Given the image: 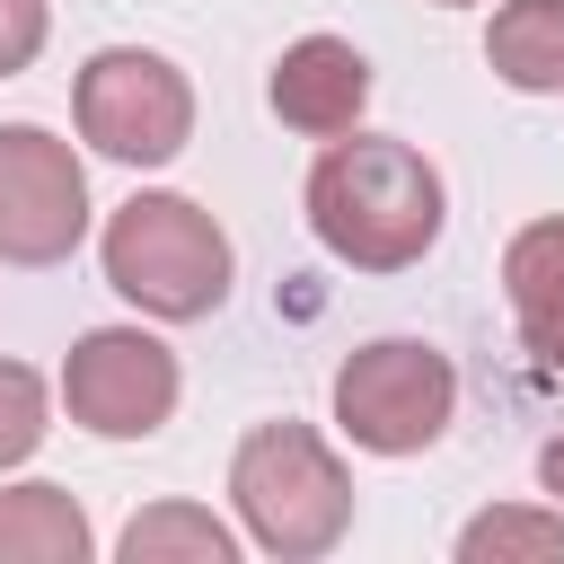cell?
Listing matches in <instances>:
<instances>
[{
	"instance_id": "obj_4",
	"label": "cell",
	"mask_w": 564,
	"mask_h": 564,
	"mask_svg": "<svg viewBox=\"0 0 564 564\" xmlns=\"http://www.w3.org/2000/svg\"><path fill=\"white\" fill-rule=\"evenodd\" d=\"M458 414V370L449 352L414 344V335H379L361 352H344L335 370V432L370 458H414L449 432Z\"/></svg>"
},
{
	"instance_id": "obj_18",
	"label": "cell",
	"mask_w": 564,
	"mask_h": 564,
	"mask_svg": "<svg viewBox=\"0 0 564 564\" xmlns=\"http://www.w3.org/2000/svg\"><path fill=\"white\" fill-rule=\"evenodd\" d=\"M441 9H467V0H441Z\"/></svg>"
},
{
	"instance_id": "obj_8",
	"label": "cell",
	"mask_w": 564,
	"mask_h": 564,
	"mask_svg": "<svg viewBox=\"0 0 564 564\" xmlns=\"http://www.w3.org/2000/svg\"><path fill=\"white\" fill-rule=\"evenodd\" d=\"M264 97H273V115H282L291 132L335 141V132H352L361 106H370V62H361V44H344V35H300V44H282Z\"/></svg>"
},
{
	"instance_id": "obj_1",
	"label": "cell",
	"mask_w": 564,
	"mask_h": 564,
	"mask_svg": "<svg viewBox=\"0 0 564 564\" xmlns=\"http://www.w3.org/2000/svg\"><path fill=\"white\" fill-rule=\"evenodd\" d=\"M308 229L335 264L352 273H405L441 247V220H449V194H441V167L397 141V132H335L308 167Z\"/></svg>"
},
{
	"instance_id": "obj_2",
	"label": "cell",
	"mask_w": 564,
	"mask_h": 564,
	"mask_svg": "<svg viewBox=\"0 0 564 564\" xmlns=\"http://www.w3.org/2000/svg\"><path fill=\"white\" fill-rule=\"evenodd\" d=\"M97 264H106V282H115L141 317H159V326L212 317V308L229 300V273H238L229 229H220L194 194H132V203H115V212H106V238H97Z\"/></svg>"
},
{
	"instance_id": "obj_17",
	"label": "cell",
	"mask_w": 564,
	"mask_h": 564,
	"mask_svg": "<svg viewBox=\"0 0 564 564\" xmlns=\"http://www.w3.org/2000/svg\"><path fill=\"white\" fill-rule=\"evenodd\" d=\"M538 485H546V494H555V502H564V432H555V441H546V449H538Z\"/></svg>"
},
{
	"instance_id": "obj_12",
	"label": "cell",
	"mask_w": 564,
	"mask_h": 564,
	"mask_svg": "<svg viewBox=\"0 0 564 564\" xmlns=\"http://www.w3.org/2000/svg\"><path fill=\"white\" fill-rule=\"evenodd\" d=\"M458 564H564V511H476L458 529Z\"/></svg>"
},
{
	"instance_id": "obj_9",
	"label": "cell",
	"mask_w": 564,
	"mask_h": 564,
	"mask_svg": "<svg viewBox=\"0 0 564 564\" xmlns=\"http://www.w3.org/2000/svg\"><path fill=\"white\" fill-rule=\"evenodd\" d=\"M88 546L97 529L70 485H44V476L0 485V564H88Z\"/></svg>"
},
{
	"instance_id": "obj_10",
	"label": "cell",
	"mask_w": 564,
	"mask_h": 564,
	"mask_svg": "<svg viewBox=\"0 0 564 564\" xmlns=\"http://www.w3.org/2000/svg\"><path fill=\"white\" fill-rule=\"evenodd\" d=\"M485 62L520 97H564V0H502L485 26Z\"/></svg>"
},
{
	"instance_id": "obj_11",
	"label": "cell",
	"mask_w": 564,
	"mask_h": 564,
	"mask_svg": "<svg viewBox=\"0 0 564 564\" xmlns=\"http://www.w3.org/2000/svg\"><path fill=\"white\" fill-rule=\"evenodd\" d=\"M115 555L123 564H238V529L212 520L203 502H150L123 520Z\"/></svg>"
},
{
	"instance_id": "obj_3",
	"label": "cell",
	"mask_w": 564,
	"mask_h": 564,
	"mask_svg": "<svg viewBox=\"0 0 564 564\" xmlns=\"http://www.w3.org/2000/svg\"><path fill=\"white\" fill-rule=\"evenodd\" d=\"M229 502H238L247 546L282 564H317L352 529V476L308 423H256L229 458Z\"/></svg>"
},
{
	"instance_id": "obj_6",
	"label": "cell",
	"mask_w": 564,
	"mask_h": 564,
	"mask_svg": "<svg viewBox=\"0 0 564 564\" xmlns=\"http://www.w3.org/2000/svg\"><path fill=\"white\" fill-rule=\"evenodd\" d=\"M176 397H185V370H176V352H167L159 335H141V326H97V335H79L70 361H62V405H70V423L97 432V441H150V432L176 414Z\"/></svg>"
},
{
	"instance_id": "obj_14",
	"label": "cell",
	"mask_w": 564,
	"mask_h": 564,
	"mask_svg": "<svg viewBox=\"0 0 564 564\" xmlns=\"http://www.w3.org/2000/svg\"><path fill=\"white\" fill-rule=\"evenodd\" d=\"M44 432H53V397H44V379H35L26 361H0V476L26 467V458L44 449Z\"/></svg>"
},
{
	"instance_id": "obj_16",
	"label": "cell",
	"mask_w": 564,
	"mask_h": 564,
	"mask_svg": "<svg viewBox=\"0 0 564 564\" xmlns=\"http://www.w3.org/2000/svg\"><path fill=\"white\" fill-rule=\"evenodd\" d=\"M520 344H529V361H538L546 379H564V308H555V317H520Z\"/></svg>"
},
{
	"instance_id": "obj_7",
	"label": "cell",
	"mask_w": 564,
	"mask_h": 564,
	"mask_svg": "<svg viewBox=\"0 0 564 564\" xmlns=\"http://www.w3.org/2000/svg\"><path fill=\"white\" fill-rule=\"evenodd\" d=\"M88 238V167L44 123H0V264H62Z\"/></svg>"
},
{
	"instance_id": "obj_5",
	"label": "cell",
	"mask_w": 564,
	"mask_h": 564,
	"mask_svg": "<svg viewBox=\"0 0 564 564\" xmlns=\"http://www.w3.org/2000/svg\"><path fill=\"white\" fill-rule=\"evenodd\" d=\"M70 115H79L88 150H106L123 167H167L194 141V79L167 53L106 44V53H88V70L70 88Z\"/></svg>"
},
{
	"instance_id": "obj_15",
	"label": "cell",
	"mask_w": 564,
	"mask_h": 564,
	"mask_svg": "<svg viewBox=\"0 0 564 564\" xmlns=\"http://www.w3.org/2000/svg\"><path fill=\"white\" fill-rule=\"evenodd\" d=\"M53 35V9L44 0H0V79H18Z\"/></svg>"
},
{
	"instance_id": "obj_13",
	"label": "cell",
	"mask_w": 564,
	"mask_h": 564,
	"mask_svg": "<svg viewBox=\"0 0 564 564\" xmlns=\"http://www.w3.org/2000/svg\"><path fill=\"white\" fill-rule=\"evenodd\" d=\"M502 291L520 317H555L564 308V220H529L502 247Z\"/></svg>"
}]
</instances>
